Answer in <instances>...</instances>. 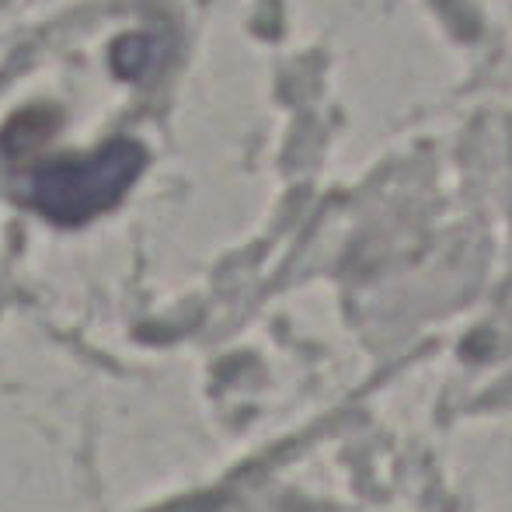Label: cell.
Returning <instances> with one entry per match:
<instances>
[{
	"mask_svg": "<svg viewBox=\"0 0 512 512\" xmlns=\"http://www.w3.org/2000/svg\"><path fill=\"white\" fill-rule=\"evenodd\" d=\"M143 150L133 140H115L84 161H60L32 178L35 209L56 223H81L102 213L136 182Z\"/></svg>",
	"mask_w": 512,
	"mask_h": 512,
	"instance_id": "cell-1",
	"label": "cell"
}]
</instances>
